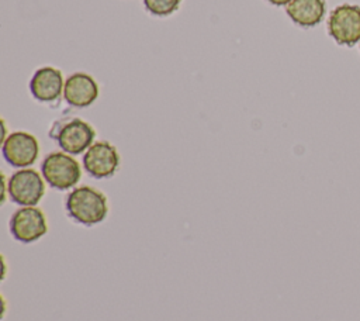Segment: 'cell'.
Wrapping results in <instances>:
<instances>
[{"instance_id": "cell-1", "label": "cell", "mask_w": 360, "mask_h": 321, "mask_svg": "<svg viewBox=\"0 0 360 321\" xmlns=\"http://www.w3.org/2000/svg\"><path fill=\"white\" fill-rule=\"evenodd\" d=\"M66 214L77 224L93 227L105 220L108 201L103 191L91 186L73 187L65 200Z\"/></svg>"}, {"instance_id": "cell-2", "label": "cell", "mask_w": 360, "mask_h": 321, "mask_svg": "<svg viewBox=\"0 0 360 321\" xmlns=\"http://www.w3.org/2000/svg\"><path fill=\"white\" fill-rule=\"evenodd\" d=\"M49 137L63 152L79 155L93 145L96 131L87 121L79 117H65L52 124Z\"/></svg>"}, {"instance_id": "cell-3", "label": "cell", "mask_w": 360, "mask_h": 321, "mask_svg": "<svg viewBox=\"0 0 360 321\" xmlns=\"http://www.w3.org/2000/svg\"><path fill=\"white\" fill-rule=\"evenodd\" d=\"M41 173L51 187L56 190H69L79 183L82 168L70 153L55 151L44 158Z\"/></svg>"}, {"instance_id": "cell-4", "label": "cell", "mask_w": 360, "mask_h": 321, "mask_svg": "<svg viewBox=\"0 0 360 321\" xmlns=\"http://www.w3.org/2000/svg\"><path fill=\"white\" fill-rule=\"evenodd\" d=\"M11 237L21 244H32L48 232V220L45 213L37 206H24L17 208L8 221Z\"/></svg>"}, {"instance_id": "cell-5", "label": "cell", "mask_w": 360, "mask_h": 321, "mask_svg": "<svg viewBox=\"0 0 360 321\" xmlns=\"http://www.w3.org/2000/svg\"><path fill=\"white\" fill-rule=\"evenodd\" d=\"M7 190L13 203L21 207L37 206L45 194V179L35 169H18L8 177Z\"/></svg>"}, {"instance_id": "cell-6", "label": "cell", "mask_w": 360, "mask_h": 321, "mask_svg": "<svg viewBox=\"0 0 360 321\" xmlns=\"http://www.w3.org/2000/svg\"><path fill=\"white\" fill-rule=\"evenodd\" d=\"M328 31L339 45L353 46L360 42V7L340 4L333 8L328 20Z\"/></svg>"}, {"instance_id": "cell-7", "label": "cell", "mask_w": 360, "mask_h": 321, "mask_svg": "<svg viewBox=\"0 0 360 321\" xmlns=\"http://www.w3.org/2000/svg\"><path fill=\"white\" fill-rule=\"evenodd\" d=\"M1 153L13 168H30L39 155L38 139L27 131H14L1 142Z\"/></svg>"}, {"instance_id": "cell-8", "label": "cell", "mask_w": 360, "mask_h": 321, "mask_svg": "<svg viewBox=\"0 0 360 321\" xmlns=\"http://www.w3.org/2000/svg\"><path fill=\"white\" fill-rule=\"evenodd\" d=\"M120 166V153L108 141H96L83 153V168L94 179H107L115 175Z\"/></svg>"}, {"instance_id": "cell-9", "label": "cell", "mask_w": 360, "mask_h": 321, "mask_svg": "<svg viewBox=\"0 0 360 321\" xmlns=\"http://www.w3.org/2000/svg\"><path fill=\"white\" fill-rule=\"evenodd\" d=\"M65 101L76 108H84L93 104L98 97V84L93 76L76 72L65 80Z\"/></svg>"}, {"instance_id": "cell-10", "label": "cell", "mask_w": 360, "mask_h": 321, "mask_svg": "<svg viewBox=\"0 0 360 321\" xmlns=\"http://www.w3.org/2000/svg\"><path fill=\"white\" fill-rule=\"evenodd\" d=\"M62 72L52 66L39 68L31 77L30 92L35 100L41 103H51L59 99L63 92Z\"/></svg>"}, {"instance_id": "cell-11", "label": "cell", "mask_w": 360, "mask_h": 321, "mask_svg": "<svg viewBox=\"0 0 360 321\" xmlns=\"http://www.w3.org/2000/svg\"><path fill=\"white\" fill-rule=\"evenodd\" d=\"M287 15L301 27H314L325 15L323 0H292L285 6Z\"/></svg>"}, {"instance_id": "cell-12", "label": "cell", "mask_w": 360, "mask_h": 321, "mask_svg": "<svg viewBox=\"0 0 360 321\" xmlns=\"http://www.w3.org/2000/svg\"><path fill=\"white\" fill-rule=\"evenodd\" d=\"M180 3L181 0H143L146 10L158 17H165L174 13Z\"/></svg>"}, {"instance_id": "cell-13", "label": "cell", "mask_w": 360, "mask_h": 321, "mask_svg": "<svg viewBox=\"0 0 360 321\" xmlns=\"http://www.w3.org/2000/svg\"><path fill=\"white\" fill-rule=\"evenodd\" d=\"M269 3H271V4H274V6H287V4H290L292 0H267Z\"/></svg>"}]
</instances>
